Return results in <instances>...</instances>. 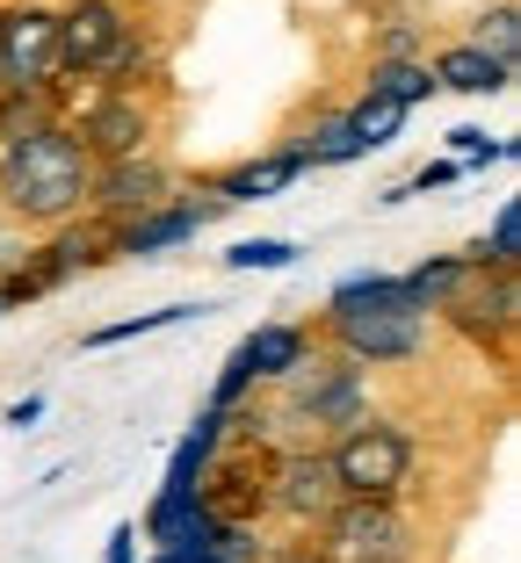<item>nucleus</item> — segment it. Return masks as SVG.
I'll return each instance as SVG.
<instances>
[{
    "label": "nucleus",
    "instance_id": "obj_1",
    "mask_svg": "<svg viewBox=\"0 0 521 563\" xmlns=\"http://www.w3.org/2000/svg\"><path fill=\"white\" fill-rule=\"evenodd\" d=\"M95 196V152L73 137V123H44V131L0 145V210L30 224V232H58L87 210Z\"/></svg>",
    "mask_w": 521,
    "mask_h": 563
},
{
    "label": "nucleus",
    "instance_id": "obj_2",
    "mask_svg": "<svg viewBox=\"0 0 521 563\" xmlns=\"http://www.w3.org/2000/svg\"><path fill=\"white\" fill-rule=\"evenodd\" d=\"M326 332H334L340 362L370 368H399L427 347V318L413 311V297L399 289V275H348L326 297Z\"/></svg>",
    "mask_w": 521,
    "mask_h": 563
},
{
    "label": "nucleus",
    "instance_id": "obj_3",
    "mask_svg": "<svg viewBox=\"0 0 521 563\" xmlns=\"http://www.w3.org/2000/svg\"><path fill=\"white\" fill-rule=\"evenodd\" d=\"M138 66H145V44H138V15L123 0H66L58 8V80L138 87Z\"/></svg>",
    "mask_w": 521,
    "mask_h": 563
},
{
    "label": "nucleus",
    "instance_id": "obj_4",
    "mask_svg": "<svg viewBox=\"0 0 521 563\" xmlns=\"http://www.w3.org/2000/svg\"><path fill=\"white\" fill-rule=\"evenodd\" d=\"M413 463H421L413 433H405L399 419H384V412H362L355 427L334 433V448H326V470H334L340 498H399L405 484H413Z\"/></svg>",
    "mask_w": 521,
    "mask_h": 563
},
{
    "label": "nucleus",
    "instance_id": "obj_5",
    "mask_svg": "<svg viewBox=\"0 0 521 563\" xmlns=\"http://www.w3.org/2000/svg\"><path fill=\"white\" fill-rule=\"evenodd\" d=\"M319 563H413V520L399 498H340L319 520Z\"/></svg>",
    "mask_w": 521,
    "mask_h": 563
},
{
    "label": "nucleus",
    "instance_id": "obj_6",
    "mask_svg": "<svg viewBox=\"0 0 521 563\" xmlns=\"http://www.w3.org/2000/svg\"><path fill=\"white\" fill-rule=\"evenodd\" d=\"M0 95H58V8H0Z\"/></svg>",
    "mask_w": 521,
    "mask_h": 563
},
{
    "label": "nucleus",
    "instance_id": "obj_7",
    "mask_svg": "<svg viewBox=\"0 0 521 563\" xmlns=\"http://www.w3.org/2000/svg\"><path fill=\"white\" fill-rule=\"evenodd\" d=\"M283 405L297 427H355V419L370 412V390H362V368L340 362V354H326V362H312L304 354L297 368L283 376Z\"/></svg>",
    "mask_w": 521,
    "mask_h": 563
},
{
    "label": "nucleus",
    "instance_id": "obj_8",
    "mask_svg": "<svg viewBox=\"0 0 521 563\" xmlns=\"http://www.w3.org/2000/svg\"><path fill=\"white\" fill-rule=\"evenodd\" d=\"M152 131H160V117H152V101L138 95V87H101V95L80 109V123H73V137L95 152V166L152 152Z\"/></svg>",
    "mask_w": 521,
    "mask_h": 563
},
{
    "label": "nucleus",
    "instance_id": "obj_9",
    "mask_svg": "<svg viewBox=\"0 0 521 563\" xmlns=\"http://www.w3.org/2000/svg\"><path fill=\"white\" fill-rule=\"evenodd\" d=\"M340 506V484L326 470V448H283L269 463V514H283L290 528H319L326 514Z\"/></svg>",
    "mask_w": 521,
    "mask_h": 563
},
{
    "label": "nucleus",
    "instance_id": "obj_10",
    "mask_svg": "<svg viewBox=\"0 0 521 563\" xmlns=\"http://www.w3.org/2000/svg\"><path fill=\"white\" fill-rule=\"evenodd\" d=\"M167 188H174V174L152 159V152H138V159H101V166H95V196H87V210H95L109 232H123V224H138L145 210L174 202Z\"/></svg>",
    "mask_w": 521,
    "mask_h": 563
},
{
    "label": "nucleus",
    "instance_id": "obj_11",
    "mask_svg": "<svg viewBox=\"0 0 521 563\" xmlns=\"http://www.w3.org/2000/svg\"><path fill=\"white\" fill-rule=\"evenodd\" d=\"M218 210H225L218 196H203V202H160V210H145L138 224H123V232H117V253H131V261L174 253V246H188V239H196Z\"/></svg>",
    "mask_w": 521,
    "mask_h": 563
},
{
    "label": "nucleus",
    "instance_id": "obj_12",
    "mask_svg": "<svg viewBox=\"0 0 521 563\" xmlns=\"http://www.w3.org/2000/svg\"><path fill=\"white\" fill-rule=\"evenodd\" d=\"M442 318H449V325H464L471 340H486V332H492V340H507V332H514V318H521V282L514 275H486V267H478V275L464 282V297H456Z\"/></svg>",
    "mask_w": 521,
    "mask_h": 563
},
{
    "label": "nucleus",
    "instance_id": "obj_13",
    "mask_svg": "<svg viewBox=\"0 0 521 563\" xmlns=\"http://www.w3.org/2000/svg\"><path fill=\"white\" fill-rule=\"evenodd\" d=\"M225 433H232V419H225V412H203L196 427H188L182 441H174L160 492H167V498H196V492H203V470H210V463L225 455Z\"/></svg>",
    "mask_w": 521,
    "mask_h": 563
},
{
    "label": "nucleus",
    "instance_id": "obj_14",
    "mask_svg": "<svg viewBox=\"0 0 521 563\" xmlns=\"http://www.w3.org/2000/svg\"><path fill=\"white\" fill-rule=\"evenodd\" d=\"M304 354H312V332L290 325V318H269V325H253L247 340H239V362L253 368V390H261V383H283Z\"/></svg>",
    "mask_w": 521,
    "mask_h": 563
},
{
    "label": "nucleus",
    "instance_id": "obj_15",
    "mask_svg": "<svg viewBox=\"0 0 521 563\" xmlns=\"http://www.w3.org/2000/svg\"><path fill=\"white\" fill-rule=\"evenodd\" d=\"M297 174H304V152H297V145H283V152H269V159L232 166V174H225V181L210 188V196H218L225 210H232V202H269V196H283V188L297 181Z\"/></svg>",
    "mask_w": 521,
    "mask_h": 563
},
{
    "label": "nucleus",
    "instance_id": "obj_16",
    "mask_svg": "<svg viewBox=\"0 0 521 563\" xmlns=\"http://www.w3.org/2000/svg\"><path fill=\"white\" fill-rule=\"evenodd\" d=\"M478 275V261H456V253H442V261H421V267H405L399 289L413 297V311L421 318H442L456 297H464V282Z\"/></svg>",
    "mask_w": 521,
    "mask_h": 563
},
{
    "label": "nucleus",
    "instance_id": "obj_17",
    "mask_svg": "<svg viewBox=\"0 0 521 563\" xmlns=\"http://www.w3.org/2000/svg\"><path fill=\"white\" fill-rule=\"evenodd\" d=\"M427 73H435V87H449V95H507V87H514V73H500L486 51H471V44H449Z\"/></svg>",
    "mask_w": 521,
    "mask_h": 563
},
{
    "label": "nucleus",
    "instance_id": "obj_18",
    "mask_svg": "<svg viewBox=\"0 0 521 563\" xmlns=\"http://www.w3.org/2000/svg\"><path fill=\"white\" fill-rule=\"evenodd\" d=\"M362 95H370V101H391V109H413V101L435 95V73H427V58H370Z\"/></svg>",
    "mask_w": 521,
    "mask_h": 563
},
{
    "label": "nucleus",
    "instance_id": "obj_19",
    "mask_svg": "<svg viewBox=\"0 0 521 563\" xmlns=\"http://www.w3.org/2000/svg\"><path fill=\"white\" fill-rule=\"evenodd\" d=\"M464 44L486 51V58H492L500 73H514V66H521V15L500 0V8H486V15L471 22V36H464Z\"/></svg>",
    "mask_w": 521,
    "mask_h": 563
},
{
    "label": "nucleus",
    "instance_id": "obj_20",
    "mask_svg": "<svg viewBox=\"0 0 521 563\" xmlns=\"http://www.w3.org/2000/svg\"><path fill=\"white\" fill-rule=\"evenodd\" d=\"M304 166H348V159H362V137H355V123H348V109L340 117H319L312 123V137H304Z\"/></svg>",
    "mask_w": 521,
    "mask_h": 563
},
{
    "label": "nucleus",
    "instance_id": "obj_21",
    "mask_svg": "<svg viewBox=\"0 0 521 563\" xmlns=\"http://www.w3.org/2000/svg\"><path fill=\"white\" fill-rule=\"evenodd\" d=\"M471 261L486 267V275H514L521 267V202H500V210H492V232Z\"/></svg>",
    "mask_w": 521,
    "mask_h": 563
},
{
    "label": "nucleus",
    "instance_id": "obj_22",
    "mask_svg": "<svg viewBox=\"0 0 521 563\" xmlns=\"http://www.w3.org/2000/svg\"><path fill=\"white\" fill-rule=\"evenodd\" d=\"M290 261H297V239H239L225 253V267H239V275H283Z\"/></svg>",
    "mask_w": 521,
    "mask_h": 563
},
{
    "label": "nucleus",
    "instance_id": "obj_23",
    "mask_svg": "<svg viewBox=\"0 0 521 563\" xmlns=\"http://www.w3.org/2000/svg\"><path fill=\"white\" fill-rule=\"evenodd\" d=\"M182 318H196V303H167V311H138V318H117V325H95V332H87V347H123V340H138V332L182 325Z\"/></svg>",
    "mask_w": 521,
    "mask_h": 563
},
{
    "label": "nucleus",
    "instance_id": "obj_24",
    "mask_svg": "<svg viewBox=\"0 0 521 563\" xmlns=\"http://www.w3.org/2000/svg\"><path fill=\"white\" fill-rule=\"evenodd\" d=\"M348 123H355V137H362V152H377V145H391L399 137V123H405V109H391V101H355L348 109Z\"/></svg>",
    "mask_w": 521,
    "mask_h": 563
},
{
    "label": "nucleus",
    "instance_id": "obj_25",
    "mask_svg": "<svg viewBox=\"0 0 521 563\" xmlns=\"http://www.w3.org/2000/svg\"><path fill=\"white\" fill-rule=\"evenodd\" d=\"M449 152H456V166H464V174H478V166H500V159H514V145H507V137H486L478 123L449 131Z\"/></svg>",
    "mask_w": 521,
    "mask_h": 563
},
{
    "label": "nucleus",
    "instance_id": "obj_26",
    "mask_svg": "<svg viewBox=\"0 0 521 563\" xmlns=\"http://www.w3.org/2000/svg\"><path fill=\"white\" fill-rule=\"evenodd\" d=\"M247 390H253V368L239 362V347H232V354H225V368H218V383H210V405H203V412H225V419H232L239 405H247Z\"/></svg>",
    "mask_w": 521,
    "mask_h": 563
},
{
    "label": "nucleus",
    "instance_id": "obj_27",
    "mask_svg": "<svg viewBox=\"0 0 521 563\" xmlns=\"http://www.w3.org/2000/svg\"><path fill=\"white\" fill-rule=\"evenodd\" d=\"M449 181H464V166H456V159H427L421 174H413V181H405V188H391L384 202H405V196H427V188H449Z\"/></svg>",
    "mask_w": 521,
    "mask_h": 563
},
{
    "label": "nucleus",
    "instance_id": "obj_28",
    "mask_svg": "<svg viewBox=\"0 0 521 563\" xmlns=\"http://www.w3.org/2000/svg\"><path fill=\"white\" fill-rule=\"evenodd\" d=\"M101 563H138V528L123 520V528H109V549H101Z\"/></svg>",
    "mask_w": 521,
    "mask_h": 563
},
{
    "label": "nucleus",
    "instance_id": "obj_29",
    "mask_svg": "<svg viewBox=\"0 0 521 563\" xmlns=\"http://www.w3.org/2000/svg\"><path fill=\"white\" fill-rule=\"evenodd\" d=\"M261 563H319V549L312 542H275V549H261Z\"/></svg>",
    "mask_w": 521,
    "mask_h": 563
},
{
    "label": "nucleus",
    "instance_id": "obj_30",
    "mask_svg": "<svg viewBox=\"0 0 521 563\" xmlns=\"http://www.w3.org/2000/svg\"><path fill=\"white\" fill-rule=\"evenodd\" d=\"M36 419H44V398H22V405H8V427H15V433H30Z\"/></svg>",
    "mask_w": 521,
    "mask_h": 563
},
{
    "label": "nucleus",
    "instance_id": "obj_31",
    "mask_svg": "<svg viewBox=\"0 0 521 563\" xmlns=\"http://www.w3.org/2000/svg\"><path fill=\"white\" fill-rule=\"evenodd\" d=\"M8 311H15V297H8V289H0V318H8Z\"/></svg>",
    "mask_w": 521,
    "mask_h": 563
},
{
    "label": "nucleus",
    "instance_id": "obj_32",
    "mask_svg": "<svg viewBox=\"0 0 521 563\" xmlns=\"http://www.w3.org/2000/svg\"><path fill=\"white\" fill-rule=\"evenodd\" d=\"M123 8H131V15H138V8H152V0H123Z\"/></svg>",
    "mask_w": 521,
    "mask_h": 563
}]
</instances>
